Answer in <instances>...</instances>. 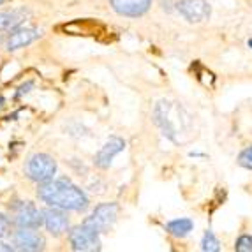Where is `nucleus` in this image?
<instances>
[{"label": "nucleus", "mask_w": 252, "mask_h": 252, "mask_svg": "<svg viewBox=\"0 0 252 252\" xmlns=\"http://www.w3.org/2000/svg\"><path fill=\"white\" fill-rule=\"evenodd\" d=\"M124 148H126V141H124L122 138H111L101 150L97 152L95 166L101 169L109 168V164H111V160L115 159V156H118Z\"/></svg>", "instance_id": "nucleus-10"}, {"label": "nucleus", "mask_w": 252, "mask_h": 252, "mask_svg": "<svg viewBox=\"0 0 252 252\" xmlns=\"http://www.w3.org/2000/svg\"><path fill=\"white\" fill-rule=\"evenodd\" d=\"M152 5V0H111V7L120 16L138 18L143 16Z\"/></svg>", "instance_id": "nucleus-8"}, {"label": "nucleus", "mask_w": 252, "mask_h": 252, "mask_svg": "<svg viewBox=\"0 0 252 252\" xmlns=\"http://www.w3.org/2000/svg\"><path fill=\"white\" fill-rule=\"evenodd\" d=\"M13 245L18 251H42L46 240L35 227H20L13 236Z\"/></svg>", "instance_id": "nucleus-7"}, {"label": "nucleus", "mask_w": 252, "mask_h": 252, "mask_svg": "<svg viewBox=\"0 0 252 252\" xmlns=\"http://www.w3.org/2000/svg\"><path fill=\"white\" fill-rule=\"evenodd\" d=\"M238 164L242 168H247V169H252V147L245 148L242 154L238 156Z\"/></svg>", "instance_id": "nucleus-16"}, {"label": "nucleus", "mask_w": 252, "mask_h": 252, "mask_svg": "<svg viewBox=\"0 0 252 252\" xmlns=\"http://www.w3.org/2000/svg\"><path fill=\"white\" fill-rule=\"evenodd\" d=\"M192 227H194V222L190 220V219H177V220L168 222L166 229H168L169 235L177 236V238H182V236L189 235V233L192 231Z\"/></svg>", "instance_id": "nucleus-13"}, {"label": "nucleus", "mask_w": 252, "mask_h": 252, "mask_svg": "<svg viewBox=\"0 0 252 252\" xmlns=\"http://www.w3.org/2000/svg\"><path fill=\"white\" fill-rule=\"evenodd\" d=\"M235 249L238 252H252V236H249V235L240 236V238L236 240Z\"/></svg>", "instance_id": "nucleus-15"}, {"label": "nucleus", "mask_w": 252, "mask_h": 252, "mask_svg": "<svg viewBox=\"0 0 252 252\" xmlns=\"http://www.w3.org/2000/svg\"><path fill=\"white\" fill-rule=\"evenodd\" d=\"M118 217V205L117 203H102V205L95 206L94 214L89 219H85V226L92 227L94 231L101 233L109 231V227L113 226L115 220Z\"/></svg>", "instance_id": "nucleus-4"}, {"label": "nucleus", "mask_w": 252, "mask_h": 252, "mask_svg": "<svg viewBox=\"0 0 252 252\" xmlns=\"http://www.w3.org/2000/svg\"><path fill=\"white\" fill-rule=\"evenodd\" d=\"M39 35L41 34L35 29H14L7 39V50L14 51L23 46H29L30 42H34L35 39H39Z\"/></svg>", "instance_id": "nucleus-11"}, {"label": "nucleus", "mask_w": 252, "mask_h": 252, "mask_svg": "<svg viewBox=\"0 0 252 252\" xmlns=\"http://www.w3.org/2000/svg\"><path fill=\"white\" fill-rule=\"evenodd\" d=\"M11 222L18 227H35L44 224V215L34 203L30 201H16L11 206Z\"/></svg>", "instance_id": "nucleus-2"}, {"label": "nucleus", "mask_w": 252, "mask_h": 252, "mask_svg": "<svg viewBox=\"0 0 252 252\" xmlns=\"http://www.w3.org/2000/svg\"><path fill=\"white\" fill-rule=\"evenodd\" d=\"M42 215H44V226L53 236H60L67 231L69 219L62 208L53 206V208H48V210L42 212Z\"/></svg>", "instance_id": "nucleus-9"}, {"label": "nucleus", "mask_w": 252, "mask_h": 252, "mask_svg": "<svg viewBox=\"0 0 252 252\" xmlns=\"http://www.w3.org/2000/svg\"><path fill=\"white\" fill-rule=\"evenodd\" d=\"M201 249L205 252H217L219 251V242L217 238L214 236V233L206 231L205 236H203V242H201Z\"/></svg>", "instance_id": "nucleus-14"}, {"label": "nucleus", "mask_w": 252, "mask_h": 252, "mask_svg": "<svg viewBox=\"0 0 252 252\" xmlns=\"http://www.w3.org/2000/svg\"><path fill=\"white\" fill-rule=\"evenodd\" d=\"M69 242H71L72 251L78 252H95L101 251V240H99V233L94 231L92 227L81 226L74 227L69 231Z\"/></svg>", "instance_id": "nucleus-5"}, {"label": "nucleus", "mask_w": 252, "mask_h": 252, "mask_svg": "<svg viewBox=\"0 0 252 252\" xmlns=\"http://www.w3.org/2000/svg\"><path fill=\"white\" fill-rule=\"evenodd\" d=\"M14 247H11V245H5L0 242V251H4V252H9V251H13Z\"/></svg>", "instance_id": "nucleus-18"}, {"label": "nucleus", "mask_w": 252, "mask_h": 252, "mask_svg": "<svg viewBox=\"0 0 252 252\" xmlns=\"http://www.w3.org/2000/svg\"><path fill=\"white\" fill-rule=\"evenodd\" d=\"M2 2H4V0H0V4H2Z\"/></svg>", "instance_id": "nucleus-19"}, {"label": "nucleus", "mask_w": 252, "mask_h": 252, "mask_svg": "<svg viewBox=\"0 0 252 252\" xmlns=\"http://www.w3.org/2000/svg\"><path fill=\"white\" fill-rule=\"evenodd\" d=\"M29 16L25 9H4L0 11V30H14Z\"/></svg>", "instance_id": "nucleus-12"}, {"label": "nucleus", "mask_w": 252, "mask_h": 252, "mask_svg": "<svg viewBox=\"0 0 252 252\" xmlns=\"http://www.w3.org/2000/svg\"><path fill=\"white\" fill-rule=\"evenodd\" d=\"M55 173H57V162L48 154H35L27 162V175L30 180L37 182V184H44V182L51 180L55 177Z\"/></svg>", "instance_id": "nucleus-3"}, {"label": "nucleus", "mask_w": 252, "mask_h": 252, "mask_svg": "<svg viewBox=\"0 0 252 252\" xmlns=\"http://www.w3.org/2000/svg\"><path fill=\"white\" fill-rule=\"evenodd\" d=\"M37 196L50 206H57L62 210H71V212H81L89 206V198L87 194L71 184L65 178H59V180H48L41 184L37 190Z\"/></svg>", "instance_id": "nucleus-1"}, {"label": "nucleus", "mask_w": 252, "mask_h": 252, "mask_svg": "<svg viewBox=\"0 0 252 252\" xmlns=\"http://www.w3.org/2000/svg\"><path fill=\"white\" fill-rule=\"evenodd\" d=\"M178 13L190 23H201L210 16L208 0H180L177 4Z\"/></svg>", "instance_id": "nucleus-6"}, {"label": "nucleus", "mask_w": 252, "mask_h": 252, "mask_svg": "<svg viewBox=\"0 0 252 252\" xmlns=\"http://www.w3.org/2000/svg\"><path fill=\"white\" fill-rule=\"evenodd\" d=\"M9 226H11V219L5 217L4 214H0V238H4L9 233Z\"/></svg>", "instance_id": "nucleus-17"}]
</instances>
